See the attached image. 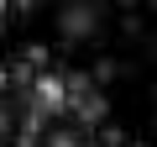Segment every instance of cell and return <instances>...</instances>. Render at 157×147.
<instances>
[{
  "label": "cell",
  "instance_id": "6da1fadb",
  "mask_svg": "<svg viewBox=\"0 0 157 147\" xmlns=\"http://www.w3.org/2000/svg\"><path fill=\"white\" fill-rule=\"evenodd\" d=\"M121 32V11L110 6H52L42 11V37L52 53H94Z\"/></svg>",
  "mask_w": 157,
  "mask_h": 147
},
{
  "label": "cell",
  "instance_id": "7a4b0ae2",
  "mask_svg": "<svg viewBox=\"0 0 157 147\" xmlns=\"http://www.w3.org/2000/svg\"><path fill=\"white\" fill-rule=\"evenodd\" d=\"M32 147H94V137H89V126L78 121L73 110H52L32 131Z\"/></svg>",
  "mask_w": 157,
  "mask_h": 147
},
{
  "label": "cell",
  "instance_id": "3957f363",
  "mask_svg": "<svg viewBox=\"0 0 157 147\" xmlns=\"http://www.w3.org/2000/svg\"><path fill=\"white\" fill-rule=\"evenodd\" d=\"M26 142V100L16 89H0V147H21Z\"/></svg>",
  "mask_w": 157,
  "mask_h": 147
},
{
  "label": "cell",
  "instance_id": "277c9868",
  "mask_svg": "<svg viewBox=\"0 0 157 147\" xmlns=\"http://www.w3.org/2000/svg\"><path fill=\"white\" fill-rule=\"evenodd\" d=\"M89 137H94V147H131V126L115 121V116H105L100 126H89Z\"/></svg>",
  "mask_w": 157,
  "mask_h": 147
}]
</instances>
